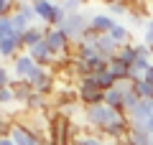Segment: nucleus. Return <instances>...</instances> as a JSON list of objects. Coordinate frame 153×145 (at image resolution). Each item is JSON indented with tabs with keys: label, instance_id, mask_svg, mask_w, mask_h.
Masks as SVG:
<instances>
[{
	"label": "nucleus",
	"instance_id": "1",
	"mask_svg": "<svg viewBox=\"0 0 153 145\" xmlns=\"http://www.w3.org/2000/svg\"><path fill=\"white\" fill-rule=\"evenodd\" d=\"M84 117H87V122L92 125V127H97L100 132H105L107 127H112V125L117 122H125L128 115L117 112V109L107 107V104H92V107H84Z\"/></svg>",
	"mask_w": 153,
	"mask_h": 145
},
{
	"label": "nucleus",
	"instance_id": "2",
	"mask_svg": "<svg viewBox=\"0 0 153 145\" xmlns=\"http://www.w3.org/2000/svg\"><path fill=\"white\" fill-rule=\"evenodd\" d=\"M89 18H92V16L79 13V10H76V13H69V16H66V21L61 23L59 31H64L69 41H82V36L87 33V28H89Z\"/></svg>",
	"mask_w": 153,
	"mask_h": 145
},
{
	"label": "nucleus",
	"instance_id": "3",
	"mask_svg": "<svg viewBox=\"0 0 153 145\" xmlns=\"http://www.w3.org/2000/svg\"><path fill=\"white\" fill-rule=\"evenodd\" d=\"M28 84H31V89L33 92H38V94H51L54 92V84H56V79H54V74H51L46 66H36V69L28 74Z\"/></svg>",
	"mask_w": 153,
	"mask_h": 145
},
{
	"label": "nucleus",
	"instance_id": "4",
	"mask_svg": "<svg viewBox=\"0 0 153 145\" xmlns=\"http://www.w3.org/2000/svg\"><path fill=\"white\" fill-rule=\"evenodd\" d=\"M76 99H79L84 107H92V104H102V102H105V92L97 89V84H94V76H84V79L79 81Z\"/></svg>",
	"mask_w": 153,
	"mask_h": 145
},
{
	"label": "nucleus",
	"instance_id": "5",
	"mask_svg": "<svg viewBox=\"0 0 153 145\" xmlns=\"http://www.w3.org/2000/svg\"><path fill=\"white\" fill-rule=\"evenodd\" d=\"M153 117V102H146V99H140V102L135 104V107L128 112V122H130V130H143L146 132L148 127V120Z\"/></svg>",
	"mask_w": 153,
	"mask_h": 145
},
{
	"label": "nucleus",
	"instance_id": "6",
	"mask_svg": "<svg viewBox=\"0 0 153 145\" xmlns=\"http://www.w3.org/2000/svg\"><path fill=\"white\" fill-rule=\"evenodd\" d=\"M46 46L51 48V54L54 56H61V54H66L69 51V46H71V41L66 38V33L64 31H59V28H46Z\"/></svg>",
	"mask_w": 153,
	"mask_h": 145
},
{
	"label": "nucleus",
	"instance_id": "7",
	"mask_svg": "<svg viewBox=\"0 0 153 145\" xmlns=\"http://www.w3.org/2000/svg\"><path fill=\"white\" fill-rule=\"evenodd\" d=\"M31 5H33V10H36V18H38V21H44L46 28H54L56 10H59L56 3H49V0H33Z\"/></svg>",
	"mask_w": 153,
	"mask_h": 145
},
{
	"label": "nucleus",
	"instance_id": "8",
	"mask_svg": "<svg viewBox=\"0 0 153 145\" xmlns=\"http://www.w3.org/2000/svg\"><path fill=\"white\" fill-rule=\"evenodd\" d=\"M10 140H13L16 145H41V143H44V138H38L36 132H31L23 122H16V125H13Z\"/></svg>",
	"mask_w": 153,
	"mask_h": 145
},
{
	"label": "nucleus",
	"instance_id": "9",
	"mask_svg": "<svg viewBox=\"0 0 153 145\" xmlns=\"http://www.w3.org/2000/svg\"><path fill=\"white\" fill-rule=\"evenodd\" d=\"M49 140L54 145H66V140H69V117L56 115V117L51 120V138Z\"/></svg>",
	"mask_w": 153,
	"mask_h": 145
},
{
	"label": "nucleus",
	"instance_id": "10",
	"mask_svg": "<svg viewBox=\"0 0 153 145\" xmlns=\"http://www.w3.org/2000/svg\"><path fill=\"white\" fill-rule=\"evenodd\" d=\"M26 54L36 61V66H46V69H49V66L54 64V59H56V56L51 54V48L46 46V41H41V43H36V46L26 48Z\"/></svg>",
	"mask_w": 153,
	"mask_h": 145
},
{
	"label": "nucleus",
	"instance_id": "11",
	"mask_svg": "<svg viewBox=\"0 0 153 145\" xmlns=\"http://www.w3.org/2000/svg\"><path fill=\"white\" fill-rule=\"evenodd\" d=\"M23 33H16L13 38H5V41H0V56L3 59H16L18 54H23Z\"/></svg>",
	"mask_w": 153,
	"mask_h": 145
},
{
	"label": "nucleus",
	"instance_id": "12",
	"mask_svg": "<svg viewBox=\"0 0 153 145\" xmlns=\"http://www.w3.org/2000/svg\"><path fill=\"white\" fill-rule=\"evenodd\" d=\"M33 69H36V61H33L26 51L13 59V74H16V79H28V74H31Z\"/></svg>",
	"mask_w": 153,
	"mask_h": 145
},
{
	"label": "nucleus",
	"instance_id": "13",
	"mask_svg": "<svg viewBox=\"0 0 153 145\" xmlns=\"http://www.w3.org/2000/svg\"><path fill=\"white\" fill-rule=\"evenodd\" d=\"M115 26H117V23H115V18L107 16V13H92V18H89V28H92V31H97L100 36L110 33Z\"/></svg>",
	"mask_w": 153,
	"mask_h": 145
},
{
	"label": "nucleus",
	"instance_id": "14",
	"mask_svg": "<svg viewBox=\"0 0 153 145\" xmlns=\"http://www.w3.org/2000/svg\"><path fill=\"white\" fill-rule=\"evenodd\" d=\"M151 56H138L135 59V64L130 66V76H128V79L133 81V84H135V81H140V79H146V71L151 69Z\"/></svg>",
	"mask_w": 153,
	"mask_h": 145
},
{
	"label": "nucleus",
	"instance_id": "15",
	"mask_svg": "<svg viewBox=\"0 0 153 145\" xmlns=\"http://www.w3.org/2000/svg\"><path fill=\"white\" fill-rule=\"evenodd\" d=\"M13 89V97H16V102H23L26 104V99L33 94V89H31V84H28L26 79H10V84H8Z\"/></svg>",
	"mask_w": 153,
	"mask_h": 145
},
{
	"label": "nucleus",
	"instance_id": "16",
	"mask_svg": "<svg viewBox=\"0 0 153 145\" xmlns=\"http://www.w3.org/2000/svg\"><path fill=\"white\" fill-rule=\"evenodd\" d=\"M94 48H97V54H100V56H105V59H115V54H117V43H115L112 38L107 36V33L97 38Z\"/></svg>",
	"mask_w": 153,
	"mask_h": 145
},
{
	"label": "nucleus",
	"instance_id": "17",
	"mask_svg": "<svg viewBox=\"0 0 153 145\" xmlns=\"http://www.w3.org/2000/svg\"><path fill=\"white\" fill-rule=\"evenodd\" d=\"M115 59H117L120 64H125L128 69H130V66L135 64V59H138V54H135V46H133V43H128V46L117 48V54H115Z\"/></svg>",
	"mask_w": 153,
	"mask_h": 145
},
{
	"label": "nucleus",
	"instance_id": "18",
	"mask_svg": "<svg viewBox=\"0 0 153 145\" xmlns=\"http://www.w3.org/2000/svg\"><path fill=\"white\" fill-rule=\"evenodd\" d=\"M44 38H46V28L31 26L26 33H23V43H26V48H31V46H36V43H41Z\"/></svg>",
	"mask_w": 153,
	"mask_h": 145
},
{
	"label": "nucleus",
	"instance_id": "19",
	"mask_svg": "<svg viewBox=\"0 0 153 145\" xmlns=\"http://www.w3.org/2000/svg\"><path fill=\"white\" fill-rule=\"evenodd\" d=\"M105 104L125 115V107H123V92L117 89V87H115V89H110V92H105Z\"/></svg>",
	"mask_w": 153,
	"mask_h": 145
},
{
	"label": "nucleus",
	"instance_id": "20",
	"mask_svg": "<svg viewBox=\"0 0 153 145\" xmlns=\"http://www.w3.org/2000/svg\"><path fill=\"white\" fill-rule=\"evenodd\" d=\"M92 76H94V84H97L100 92H110V89H115V84H117V79H115L110 71H100V74H92Z\"/></svg>",
	"mask_w": 153,
	"mask_h": 145
},
{
	"label": "nucleus",
	"instance_id": "21",
	"mask_svg": "<svg viewBox=\"0 0 153 145\" xmlns=\"http://www.w3.org/2000/svg\"><path fill=\"white\" fill-rule=\"evenodd\" d=\"M107 36L117 43V48H123V46H128V43H130V31H128L125 26H120V23H117V26H115Z\"/></svg>",
	"mask_w": 153,
	"mask_h": 145
},
{
	"label": "nucleus",
	"instance_id": "22",
	"mask_svg": "<svg viewBox=\"0 0 153 145\" xmlns=\"http://www.w3.org/2000/svg\"><path fill=\"white\" fill-rule=\"evenodd\" d=\"M107 71H110V74H112L117 81H130V79H128V76H130V69H128L125 64H120L117 59H112V61H110Z\"/></svg>",
	"mask_w": 153,
	"mask_h": 145
},
{
	"label": "nucleus",
	"instance_id": "23",
	"mask_svg": "<svg viewBox=\"0 0 153 145\" xmlns=\"http://www.w3.org/2000/svg\"><path fill=\"white\" fill-rule=\"evenodd\" d=\"M133 89H135V94L140 97V99H146V102H153V84H151V81L140 79V81H135V84H133Z\"/></svg>",
	"mask_w": 153,
	"mask_h": 145
},
{
	"label": "nucleus",
	"instance_id": "24",
	"mask_svg": "<svg viewBox=\"0 0 153 145\" xmlns=\"http://www.w3.org/2000/svg\"><path fill=\"white\" fill-rule=\"evenodd\" d=\"M26 109H31V112H41V109H46V97L38 94V92H33V94L26 99Z\"/></svg>",
	"mask_w": 153,
	"mask_h": 145
},
{
	"label": "nucleus",
	"instance_id": "25",
	"mask_svg": "<svg viewBox=\"0 0 153 145\" xmlns=\"http://www.w3.org/2000/svg\"><path fill=\"white\" fill-rule=\"evenodd\" d=\"M128 140H130L133 145H153L151 135L143 132V130H130V135H128Z\"/></svg>",
	"mask_w": 153,
	"mask_h": 145
},
{
	"label": "nucleus",
	"instance_id": "26",
	"mask_svg": "<svg viewBox=\"0 0 153 145\" xmlns=\"http://www.w3.org/2000/svg\"><path fill=\"white\" fill-rule=\"evenodd\" d=\"M13 36H16V28H13L10 16H8V18H0V41H5V38H13Z\"/></svg>",
	"mask_w": 153,
	"mask_h": 145
},
{
	"label": "nucleus",
	"instance_id": "27",
	"mask_svg": "<svg viewBox=\"0 0 153 145\" xmlns=\"http://www.w3.org/2000/svg\"><path fill=\"white\" fill-rule=\"evenodd\" d=\"M107 3V10L115 13V16H123V13H128V3H123V0H105Z\"/></svg>",
	"mask_w": 153,
	"mask_h": 145
},
{
	"label": "nucleus",
	"instance_id": "28",
	"mask_svg": "<svg viewBox=\"0 0 153 145\" xmlns=\"http://www.w3.org/2000/svg\"><path fill=\"white\" fill-rule=\"evenodd\" d=\"M74 145H107V143L94 135H79V138H74Z\"/></svg>",
	"mask_w": 153,
	"mask_h": 145
},
{
	"label": "nucleus",
	"instance_id": "29",
	"mask_svg": "<svg viewBox=\"0 0 153 145\" xmlns=\"http://www.w3.org/2000/svg\"><path fill=\"white\" fill-rule=\"evenodd\" d=\"M84 3H87V0H61L59 5L64 8L66 13H76V10H79V8L84 5Z\"/></svg>",
	"mask_w": 153,
	"mask_h": 145
},
{
	"label": "nucleus",
	"instance_id": "30",
	"mask_svg": "<svg viewBox=\"0 0 153 145\" xmlns=\"http://www.w3.org/2000/svg\"><path fill=\"white\" fill-rule=\"evenodd\" d=\"M16 102V97H13V89L5 87V89H0V107H8V104Z\"/></svg>",
	"mask_w": 153,
	"mask_h": 145
},
{
	"label": "nucleus",
	"instance_id": "31",
	"mask_svg": "<svg viewBox=\"0 0 153 145\" xmlns=\"http://www.w3.org/2000/svg\"><path fill=\"white\" fill-rule=\"evenodd\" d=\"M97 38H100V33L97 31H92V28H87V33H84L82 36V46H94V43H97Z\"/></svg>",
	"mask_w": 153,
	"mask_h": 145
},
{
	"label": "nucleus",
	"instance_id": "32",
	"mask_svg": "<svg viewBox=\"0 0 153 145\" xmlns=\"http://www.w3.org/2000/svg\"><path fill=\"white\" fill-rule=\"evenodd\" d=\"M13 120H5V117H0V140L3 138H10V130H13Z\"/></svg>",
	"mask_w": 153,
	"mask_h": 145
},
{
	"label": "nucleus",
	"instance_id": "33",
	"mask_svg": "<svg viewBox=\"0 0 153 145\" xmlns=\"http://www.w3.org/2000/svg\"><path fill=\"white\" fill-rule=\"evenodd\" d=\"M146 46H153V18H148L146 21Z\"/></svg>",
	"mask_w": 153,
	"mask_h": 145
},
{
	"label": "nucleus",
	"instance_id": "34",
	"mask_svg": "<svg viewBox=\"0 0 153 145\" xmlns=\"http://www.w3.org/2000/svg\"><path fill=\"white\" fill-rule=\"evenodd\" d=\"M8 84H10V71H8L3 64H0V89H5Z\"/></svg>",
	"mask_w": 153,
	"mask_h": 145
},
{
	"label": "nucleus",
	"instance_id": "35",
	"mask_svg": "<svg viewBox=\"0 0 153 145\" xmlns=\"http://www.w3.org/2000/svg\"><path fill=\"white\" fill-rule=\"evenodd\" d=\"M146 81H151V84H153V64H151V69L146 71Z\"/></svg>",
	"mask_w": 153,
	"mask_h": 145
},
{
	"label": "nucleus",
	"instance_id": "36",
	"mask_svg": "<svg viewBox=\"0 0 153 145\" xmlns=\"http://www.w3.org/2000/svg\"><path fill=\"white\" fill-rule=\"evenodd\" d=\"M146 132H148V135H153V117L148 120V127H146Z\"/></svg>",
	"mask_w": 153,
	"mask_h": 145
},
{
	"label": "nucleus",
	"instance_id": "37",
	"mask_svg": "<svg viewBox=\"0 0 153 145\" xmlns=\"http://www.w3.org/2000/svg\"><path fill=\"white\" fill-rule=\"evenodd\" d=\"M0 145H16V143H13L10 138H3V140H0Z\"/></svg>",
	"mask_w": 153,
	"mask_h": 145
},
{
	"label": "nucleus",
	"instance_id": "38",
	"mask_svg": "<svg viewBox=\"0 0 153 145\" xmlns=\"http://www.w3.org/2000/svg\"><path fill=\"white\" fill-rule=\"evenodd\" d=\"M115 145H133V143H130V140L125 138V140H120V143H115Z\"/></svg>",
	"mask_w": 153,
	"mask_h": 145
},
{
	"label": "nucleus",
	"instance_id": "39",
	"mask_svg": "<svg viewBox=\"0 0 153 145\" xmlns=\"http://www.w3.org/2000/svg\"><path fill=\"white\" fill-rule=\"evenodd\" d=\"M41 145H54V143H51L49 138H44V143H41Z\"/></svg>",
	"mask_w": 153,
	"mask_h": 145
},
{
	"label": "nucleus",
	"instance_id": "40",
	"mask_svg": "<svg viewBox=\"0 0 153 145\" xmlns=\"http://www.w3.org/2000/svg\"><path fill=\"white\" fill-rule=\"evenodd\" d=\"M49 3H56V5H59V3H61V0H49Z\"/></svg>",
	"mask_w": 153,
	"mask_h": 145
},
{
	"label": "nucleus",
	"instance_id": "41",
	"mask_svg": "<svg viewBox=\"0 0 153 145\" xmlns=\"http://www.w3.org/2000/svg\"><path fill=\"white\" fill-rule=\"evenodd\" d=\"M135 3H140V5H143V3H148V0H135Z\"/></svg>",
	"mask_w": 153,
	"mask_h": 145
},
{
	"label": "nucleus",
	"instance_id": "42",
	"mask_svg": "<svg viewBox=\"0 0 153 145\" xmlns=\"http://www.w3.org/2000/svg\"><path fill=\"white\" fill-rule=\"evenodd\" d=\"M23 3H33V0H23Z\"/></svg>",
	"mask_w": 153,
	"mask_h": 145
},
{
	"label": "nucleus",
	"instance_id": "43",
	"mask_svg": "<svg viewBox=\"0 0 153 145\" xmlns=\"http://www.w3.org/2000/svg\"><path fill=\"white\" fill-rule=\"evenodd\" d=\"M151 56H153V46H151Z\"/></svg>",
	"mask_w": 153,
	"mask_h": 145
},
{
	"label": "nucleus",
	"instance_id": "44",
	"mask_svg": "<svg viewBox=\"0 0 153 145\" xmlns=\"http://www.w3.org/2000/svg\"><path fill=\"white\" fill-rule=\"evenodd\" d=\"M151 140H153V135H151Z\"/></svg>",
	"mask_w": 153,
	"mask_h": 145
}]
</instances>
